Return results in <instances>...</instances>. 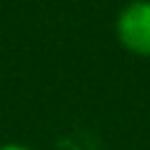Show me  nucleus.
<instances>
[{
	"instance_id": "nucleus-1",
	"label": "nucleus",
	"mask_w": 150,
	"mask_h": 150,
	"mask_svg": "<svg viewBox=\"0 0 150 150\" xmlns=\"http://www.w3.org/2000/svg\"><path fill=\"white\" fill-rule=\"evenodd\" d=\"M117 35L122 45L141 56H150V2L138 0L124 7L117 19Z\"/></svg>"
},
{
	"instance_id": "nucleus-2",
	"label": "nucleus",
	"mask_w": 150,
	"mask_h": 150,
	"mask_svg": "<svg viewBox=\"0 0 150 150\" xmlns=\"http://www.w3.org/2000/svg\"><path fill=\"white\" fill-rule=\"evenodd\" d=\"M0 150H28V148H23V145H2Z\"/></svg>"
}]
</instances>
